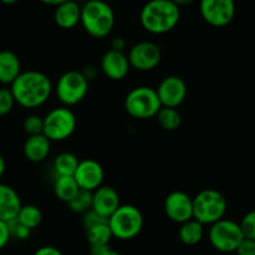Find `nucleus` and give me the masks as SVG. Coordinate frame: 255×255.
I'll list each match as a JSON object with an SVG mask.
<instances>
[{
	"label": "nucleus",
	"instance_id": "nucleus-14",
	"mask_svg": "<svg viewBox=\"0 0 255 255\" xmlns=\"http://www.w3.org/2000/svg\"><path fill=\"white\" fill-rule=\"evenodd\" d=\"M104 177L105 172L101 164L91 158L80 161L74 173V178L80 189L89 192H94L101 187Z\"/></svg>",
	"mask_w": 255,
	"mask_h": 255
},
{
	"label": "nucleus",
	"instance_id": "nucleus-25",
	"mask_svg": "<svg viewBox=\"0 0 255 255\" xmlns=\"http://www.w3.org/2000/svg\"><path fill=\"white\" fill-rule=\"evenodd\" d=\"M79 158L71 152H62L57 154L54 161V171L56 176H74L77 166H79Z\"/></svg>",
	"mask_w": 255,
	"mask_h": 255
},
{
	"label": "nucleus",
	"instance_id": "nucleus-22",
	"mask_svg": "<svg viewBox=\"0 0 255 255\" xmlns=\"http://www.w3.org/2000/svg\"><path fill=\"white\" fill-rule=\"evenodd\" d=\"M80 191L74 176H56L54 183V193L60 201L69 203Z\"/></svg>",
	"mask_w": 255,
	"mask_h": 255
},
{
	"label": "nucleus",
	"instance_id": "nucleus-34",
	"mask_svg": "<svg viewBox=\"0 0 255 255\" xmlns=\"http://www.w3.org/2000/svg\"><path fill=\"white\" fill-rule=\"evenodd\" d=\"M11 239L9 224L4 221H0V249L5 248Z\"/></svg>",
	"mask_w": 255,
	"mask_h": 255
},
{
	"label": "nucleus",
	"instance_id": "nucleus-31",
	"mask_svg": "<svg viewBox=\"0 0 255 255\" xmlns=\"http://www.w3.org/2000/svg\"><path fill=\"white\" fill-rule=\"evenodd\" d=\"M7 224H9V229H10V234H11V238H17V239H20V241H25V239H27L30 237L31 231H30L29 228H26V227L22 226V224H20L16 219L9 222Z\"/></svg>",
	"mask_w": 255,
	"mask_h": 255
},
{
	"label": "nucleus",
	"instance_id": "nucleus-41",
	"mask_svg": "<svg viewBox=\"0 0 255 255\" xmlns=\"http://www.w3.org/2000/svg\"><path fill=\"white\" fill-rule=\"evenodd\" d=\"M5 169H6V163H5L4 157L0 154V178H1L2 174L5 173Z\"/></svg>",
	"mask_w": 255,
	"mask_h": 255
},
{
	"label": "nucleus",
	"instance_id": "nucleus-42",
	"mask_svg": "<svg viewBox=\"0 0 255 255\" xmlns=\"http://www.w3.org/2000/svg\"><path fill=\"white\" fill-rule=\"evenodd\" d=\"M102 255H122V254H121V253H119V252H115V251H112V249L110 248L109 251H107V252H105V253L102 254Z\"/></svg>",
	"mask_w": 255,
	"mask_h": 255
},
{
	"label": "nucleus",
	"instance_id": "nucleus-1",
	"mask_svg": "<svg viewBox=\"0 0 255 255\" xmlns=\"http://www.w3.org/2000/svg\"><path fill=\"white\" fill-rule=\"evenodd\" d=\"M10 91L15 104L24 109H36L42 106L52 94L51 80L44 72L36 70L21 71L10 85Z\"/></svg>",
	"mask_w": 255,
	"mask_h": 255
},
{
	"label": "nucleus",
	"instance_id": "nucleus-21",
	"mask_svg": "<svg viewBox=\"0 0 255 255\" xmlns=\"http://www.w3.org/2000/svg\"><path fill=\"white\" fill-rule=\"evenodd\" d=\"M179 241L184 244V246H196V244L201 243V241L204 237V226L199 223L196 219H191V221L182 223L178 231Z\"/></svg>",
	"mask_w": 255,
	"mask_h": 255
},
{
	"label": "nucleus",
	"instance_id": "nucleus-24",
	"mask_svg": "<svg viewBox=\"0 0 255 255\" xmlns=\"http://www.w3.org/2000/svg\"><path fill=\"white\" fill-rule=\"evenodd\" d=\"M112 238L114 237H112L111 229L109 227V222L107 223L97 224V226L86 229V239L90 247L109 246Z\"/></svg>",
	"mask_w": 255,
	"mask_h": 255
},
{
	"label": "nucleus",
	"instance_id": "nucleus-16",
	"mask_svg": "<svg viewBox=\"0 0 255 255\" xmlns=\"http://www.w3.org/2000/svg\"><path fill=\"white\" fill-rule=\"evenodd\" d=\"M100 67H101L105 76L109 77L110 80H114V81L124 80L131 70V65H129L127 55L122 51H115L111 49L104 54Z\"/></svg>",
	"mask_w": 255,
	"mask_h": 255
},
{
	"label": "nucleus",
	"instance_id": "nucleus-15",
	"mask_svg": "<svg viewBox=\"0 0 255 255\" xmlns=\"http://www.w3.org/2000/svg\"><path fill=\"white\" fill-rule=\"evenodd\" d=\"M121 206L120 194L114 187H99L92 192V211L109 219Z\"/></svg>",
	"mask_w": 255,
	"mask_h": 255
},
{
	"label": "nucleus",
	"instance_id": "nucleus-10",
	"mask_svg": "<svg viewBox=\"0 0 255 255\" xmlns=\"http://www.w3.org/2000/svg\"><path fill=\"white\" fill-rule=\"evenodd\" d=\"M199 11L207 24L214 27H224L236 16L234 0H201Z\"/></svg>",
	"mask_w": 255,
	"mask_h": 255
},
{
	"label": "nucleus",
	"instance_id": "nucleus-3",
	"mask_svg": "<svg viewBox=\"0 0 255 255\" xmlns=\"http://www.w3.org/2000/svg\"><path fill=\"white\" fill-rule=\"evenodd\" d=\"M80 22L90 36L102 39L111 34L114 29L115 12L104 0L86 1L81 7Z\"/></svg>",
	"mask_w": 255,
	"mask_h": 255
},
{
	"label": "nucleus",
	"instance_id": "nucleus-5",
	"mask_svg": "<svg viewBox=\"0 0 255 255\" xmlns=\"http://www.w3.org/2000/svg\"><path fill=\"white\" fill-rule=\"evenodd\" d=\"M112 237L120 241H131L141 233L143 228V214L132 204H121L109 218Z\"/></svg>",
	"mask_w": 255,
	"mask_h": 255
},
{
	"label": "nucleus",
	"instance_id": "nucleus-9",
	"mask_svg": "<svg viewBox=\"0 0 255 255\" xmlns=\"http://www.w3.org/2000/svg\"><path fill=\"white\" fill-rule=\"evenodd\" d=\"M55 92L59 101L65 107L75 106L86 97L89 92V80L81 71H67L60 76L55 86Z\"/></svg>",
	"mask_w": 255,
	"mask_h": 255
},
{
	"label": "nucleus",
	"instance_id": "nucleus-40",
	"mask_svg": "<svg viewBox=\"0 0 255 255\" xmlns=\"http://www.w3.org/2000/svg\"><path fill=\"white\" fill-rule=\"evenodd\" d=\"M40 1L47 5H52V6H59L60 4H62L65 1H69V0H40Z\"/></svg>",
	"mask_w": 255,
	"mask_h": 255
},
{
	"label": "nucleus",
	"instance_id": "nucleus-4",
	"mask_svg": "<svg viewBox=\"0 0 255 255\" xmlns=\"http://www.w3.org/2000/svg\"><path fill=\"white\" fill-rule=\"evenodd\" d=\"M227 209V198L217 189H203L193 198V218L203 226H212L223 219Z\"/></svg>",
	"mask_w": 255,
	"mask_h": 255
},
{
	"label": "nucleus",
	"instance_id": "nucleus-35",
	"mask_svg": "<svg viewBox=\"0 0 255 255\" xmlns=\"http://www.w3.org/2000/svg\"><path fill=\"white\" fill-rule=\"evenodd\" d=\"M34 255H64V254L61 253V251L55 248V247L45 246L37 249V251L34 253Z\"/></svg>",
	"mask_w": 255,
	"mask_h": 255
},
{
	"label": "nucleus",
	"instance_id": "nucleus-17",
	"mask_svg": "<svg viewBox=\"0 0 255 255\" xmlns=\"http://www.w3.org/2000/svg\"><path fill=\"white\" fill-rule=\"evenodd\" d=\"M22 203L19 194L12 187L0 183V221L6 223L17 217Z\"/></svg>",
	"mask_w": 255,
	"mask_h": 255
},
{
	"label": "nucleus",
	"instance_id": "nucleus-36",
	"mask_svg": "<svg viewBox=\"0 0 255 255\" xmlns=\"http://www.w3.org/2000/svg\"><path fill=\"white\" fill-rule=\"evenodd\" d=\"M125 47H126V40L122 36H116L112 39L111 41V50L115 51H125Z\"/></svg>",
	"mask_w": 255,
	"mask_h": 255
},
{
	"label": "nucleus",
	"instance_id": "nucleus-13",
	"mask_svg": "<svg viewBox=\"0 0 255 255\" xmlns=\"http://www.w3.org/2000/svg\"><path fill=\"white\" fill-rule=\"evenodd\" d=\"M164 213L174 223H186L193 219V198L183 191H173L164 199Z\"/></svg>",
	"mask_w": 255,
	"mask_h": 255
},
{
	"label": "nucleus",
	"instance_id": "nucleus-37",
	"mask_svg": "<svg viewBox=\"0 0 255 255\" xmlns=\"http://www.w3.org/2000/svg\"><path fill=\"white\" fill-rule=\"evenodd\" d=\"M81 72H82V75H84V76L90 81V80H92L95 76H96L97 70H96V67L92 66V65H89V66L85 67L84 71H81Z\"/></svg>",
	"mask_w": 255,
	"mask_h": 255
},
{
	"label": "nucleus",
	"instance_id": "nucleus-12",
	"mask_svg": "<svg viewBox=\"0 0 255 255\" xmlns=\"http://www.w3.org/2000/svg\"><path fill=\"white\" fill-rule=\"evenodd\" d=\"M187 91L188 89L186 81L177 75L164 77L156 89L162 107L171 109H177L183 104L187 97Z\"/></svg>",
	"mask_w": 255,
	"mask_h": 255
},
{
	"label": "nucleus",
	"instance_id": "nucleus-43",
	"mask_svg": "<svg viewBox=\"0 0 255 255\" xmlns=\"http://www.w3.org/2000/svg\"><path fill=\"white\" fill-rule=\"evenodd\" d=\"M0 1L2 2V4H6V5H11V4H15V2L17 1V0H0Z\"/></svg>",
	"mask_w": 255,
	"mask_h": 255
},
{
	"label": "nucleus",
	"instance_id": "nucleus-29",
	"mask_svg": "<svg viewBox=\"0 0 255 255\" xmlns=\"http://www.w3.org/2000/svg\"><path fill=\"white\" fill-rule=\"evenodd\" d=\"M244 238L255 241V209L248 212L239 223Z\"/></svg>",
	"mask_w": 255,
	"mask_h": 255
},
{
	"label": "nucleus",
	"instance_id": "nucleus-19",
	"mask_svg": "<svg viewBox=\"0 0 255 255\" xmlns=\"http://www.w3.org/2000/svg\"><path fill=\"white\" fill-rule=\"evenodd\" d=\"M80 17H81V6L74 0H69V1L60 4L59 6H56L54 14V19L57 26L66 30L76 26L80 22Z\"/></svg>",
	"mask_w": 255,
	"mask_h": 255
},
{
	"label": "nucleus",
	"instance_id": "nucleus-27",
	"mask_svg": "<svg viewBox=\"0 0 255 255\" xmlns=\"http://www.w3.org/2000/svg\"><path fill=\"white\" fill-rule=\"evenodd\" d=\"M67 206L74 213L85 214L92 208V192L80 189L79 193L67 203Z\"/></svg>",
	"mask_w": 255,
	"mask_h": 255
},
{
	"label": "nucleus",
	"instance_id": "nucleus-6",
	"mask_svg": "<svg viewBox=\"0 0 255 255\" xmlns=\"http://www.w3.org/2000/svg\"><path fill=\"white\" fill-rule=\"evenodd\" d=\"M161 107L156 89L149 86L134 87L125 99V110L129 116L137 120L156 117Z\"/></svg>",
	"mask_w": 255,
	"mask_h": 255
},
{
	"label": "nucleus",
	"instance_id": "nucleus-20",
	"mask_svg": "<svg viewBox=\"0 0 255 255\" xmlns=\"http://www.w3.org/2000/svg\"><path fill=\"white\" fill-rule=\"evenodd\" d=\"M21 74L20 59L10 50L0 51V84L11 85Z\"/></svg>",
	"mask_w": 255,
	"mask_h": 255
},
{
	"label": "nucleus",
	"instance_id": "nucleus-38",
	"mask_svg": "<svg viewBox=\"0 0 255 255\" xmlns=\"http://www.w3.org/2000/svg\"><path fill=\"white\" fill-rule=\"evenodd\" d=\"M110 249V246H100V247H90V253L91 255H102L105 252Z\"/></svg>",
	"mask_w": 255,
	"mask_h": 255
},
{
	"label": "nucleus",
	"instance_id": "nucleus-44",
	"mask_svg": "<svg viewBox=\"0 0 255 255\" xmlns=\"http://www.w3.org/2000/svg\"><path fill=\"white\" fill-rule=\"evenodd\" d=\"M86 1H97V0H86Z\"/></svg>",
	"mask_w": 255,
	"mask_h": 255
},
{
	"label": "nucleus",
	"instance_id": "nucleus-11",
	"mask_svg": "<svg viewBox=\"0 0 255 255\" xmlns=\"http://www.w3.org/2000/svg\"><path fill=\"white\" fill-rule=\"evenodd\" d=\"M127 57L132 69L146 72L158 66L162 60V51L154 42L141 41L129 49Z\"/></svg>",
	"mask_w": 255,
	"mask_h": 255
},
{
	"label": "nucleus",
	"instance_id": "nucleus-32",
	"mask_svg": "<svg viewBox=\"0 0 255 255\" xmlns=\"http://www.w3.org/2000/svg\"><path fill=\"white\" fill-rule=\"evenodd\" d=\"M107 222H109V219L100 216V214H97L96 212H94L92 209H90L89 212H86V213L84 214V218H82V224H84L85 231L91 228V227L97 226V224L107 223Z\"/></svg>",
	"mask_w": 255,
	"mask_h": 255
},
{
	"label": "nucleus",
	"instance_id": "nucleus-23",
	"mask_svg": "<svg viewBox=\"0 0 255 255\" xmlns=\"http://www.w3.org/2000/svg\"><path fill=\"white\" fill-rule=\"evenodd\" d=\"M15 219L20 224H22L24 227L29 228L30 231H32V229L37 228L41 224L42 212L39 207L34 206V204H26V206L22 204Z\"/></svg>",
	"mask_w": 255,
	"mask_h": 255
},
{
	"label": "nucleus",
	"instance_id": "nucleus-30",
	"mask_svg": "<svg viewBox=\"0 0 255 255\" xmlns=\"http://www.w3.org/2000/svg\"><path fill=\"white\" fill-rule=\"evenodd\" d=\"M15 100L10 89L1 87L0 89V116H6L14 109Z\"/></svg>",
	"mask_w": 255,
	"mask_h": 255
},
{
	"label": "nucleus",
	"instance_id": "nucleus-33",
	"mask_svg": "<svg viewBox=\"0 0 255 255\" xmlns=\"http://www.w3.org/2000/svg\"><path fill=\"white\" fill-rule=\"evenodd\" d=\"M237 255H255V241L244 238L236 251Z\"/></svg>",
	"mask_w": 255,
	"mask_h": 255
},
{
	"label": "nucleus",
	"instance_id": "nucleus-2",
	"mask_svg": "<svg viewBox=\"0 0 255 255\" xmlns=\"http://www.w3.org/2000/svg\"><path fill=\"white\" fill-rule=\"evenodd\" d=\"M181 10L172 0H149L141 9L139 21L146 31L154 35L167 34L177 26Z\"/></svg>",
	"mask_w": 255,
	"mask_h": 255
},
{
	"label": "nucleus",
	"instance_id": "nucleus-26",
	"mask_svg": "<svg viewBox=\"0 0 255 255\" xmlns=\"http://www.w3.org/2000/svg\"><path fill=\"white\" fill-rule=\"evenodd\" d=\"M157 122L164 131H176L182 125V116L177 109L171 107H161L158 114L156 115Z\"/></svg>",
	"mask_w": 255,
	"mask_h": 255
},
{
	"label": "nucleus",
	"instance_id": "nucleus-28",
	"mask_svg": "<svg viewBox=\"0 0 255 255\" xmlns=\"http://www.w3.org/2000/svg\"><path fill=\"white\" fill-rule=\"evenodd\" d=\"M22 128L26 132L27 136H34V134L42 133L44 129V117L39 115H29L25 117L22 122Z\"/></svg>",
	"mask_w": 255,
	"mask_h": 255
},
{
	"label": "nucleus",
	"instance_id": "nucleus-18",
	"mask_svg": "<svg viewBox=\"0 0 255 255\" xmlns=\"http://www.w3.org/2000/svg\"><path fill=\"white\" fill-rule=\"evenodd\" d=\"M50 149H51V141L42 133L27 136L22 146L25 158L34 163L45 161L50 154Z\"/></svg>",
	"mask_w": 255,
	"mask_h": 255
},
{
	"label": "nucleus",
	"instance_id": "nucleus-8",
	"mask_svg": "<svg viewBox=\"0 0 255 255\" xmlns=\"http://www.w3.org/2000/svg\"><path fill=\"white\" fill-rule=\"evenodd\" d=\"M209 243L221 253H236L244 239L239 223L231 219H221L212 224L208 232Z\"/></svg>",
	"mask_w": 255,
	"mask_h": 255
},
{
	"label": "nucleus",
	"instance_id": "nucleus-39",
	"mask_svg": "<svg viewBox=\"0 0 255 255\" xmlns=\"http://www.w3.org/2000/svg\"><path fill=\"white\" fill-rule=\"evenodd\" d=\"M172 1H173L177 6L181 7V6H187V5L193 4L196 0H172Z\"/></svg>",
	"mask_w": 255,
	"mask_h": 255
},
{
	"label": "nucleus",
	"instance_id": "nucleus-7",
	"mask_svg": "<svg viewBox=\"0 0 255 255\" xmlns=\"http://www.w3.org/2000/svg\"><path fill=\"white\" fill-rule=\"evenodd\" d=\"M77 120L69 107H55L44 117L42 134L51 142H62L74 134Z\"/></svg>",
	"mask_w": 255,
	"mask_h": 255
}]
</instances>
